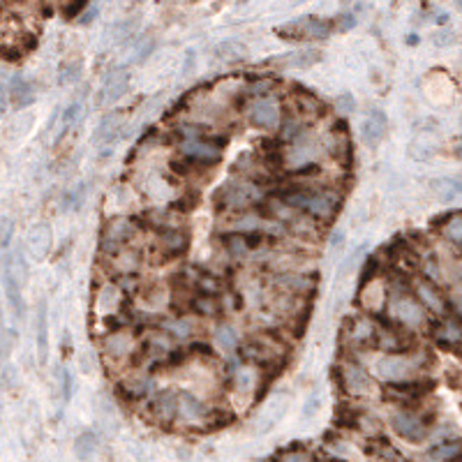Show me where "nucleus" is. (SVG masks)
<instances>
[{
    "instance_id": "42",
    "label": "nucleus",
    "mask_w": 462,
    "mask_h": 462,
    "mask_svg": "<svg viewBox=\"0 0 462 462\" xmlns=\"http://www.w3.org/2000/svg\"><path fill=\"white\" fill-rule=\"evenodd\" d=\"M273 462H315V458H312V453H308L305 449H286L277 453Z\"/></svg>"
},
{
    "instance_id": "57",
    "label": "nucleus",
    "mask_w": 462,
    "mask_h": 462,
    "mask_svg": "<svg viewBox=\"0 0 462 462\" xmlns=\"http://www.w3.org/2000/svg\"><path fill=\"white\" fill-rule=\"evenodd\" d=\"M437 21H440V23H442V26H444V23H446V21H449V17H446V14H440V17H437Z\"/></svg>"
},
{
    "instance_id": "19",
    "label": "nucleus",
    "mask_w": 462,
    "mask_h": 462,
    "mask_svg": "<svg viewBox=\"0 0 462 462\" xmlns=\"http://www.w3.org/2000/svg\"><path fill=\"white\" fill-rule=\"evenodd\" d=\"M155 391V381L148 374H130L127 379L118 381L116 393L125 397V400H141V397L153 395Z\"/></svg>"
},
{
    "instance_id": "56",
    "label": "nucleus",
    "mask_w": 462,
    "mask_h": 462,
    "mask_svg": "<svg viewBox=\"0 0 462 462\" xmlns=\"http://www.w3.org/2000/svg\"><path fill=\"white\" fill-rule=\"evenodd\" d=\"M407 44L416 46V44H418V37H416V35H409V37H407Z\"/></svg>"
},
{
    "instance_id": "26",
    "label": "nucleus",
    "mask_w": 462,
    "mask_h": 462,
    "mask_svg": "<svg viewBox=\"0 0 462 462\" xmlns=\"http://www.w3.org/2000/svg\"><path fill=\"white\" fill-rule=\"evenodd\" d=\"M220 241H222V248H225V252L229 254L231 259H243L245 254L252 252L250 243H248V231L229 229L220 236Z\"/></svg>"
},
{
    "instance_id": "7",
    "label": "nucleus",
    "mask_w": 462,
    "mask_h": 462,
    "mask_svg": "<svg viewBox=\"0 0 462 462\" xmlns=\"http://www.w3.org/2000/svg\"><path fill=\"white\" fill-rule=\"evenodd\" d=\"M338 384L340 391L349 397H361L372 391L370 372L356 361H342L338 365Z\"/></svg>"
},
{
    "instance_id": "44",
    "label": "nucleus",
    "mask_w": 462,
    "mask_h": 462,
    "mask_svg": "<svg viewBox=\"0 0 462 462\" xmlns=\"http://www.w3.org/2000/svg\"><path fill=\"white\" fill-rule=\"evenodd\" d=\"M336 111H338V116H352L354 111H356V98L352 93H342V95H338L336 98Z\"/></svg>"
},
{
    "instance_id": "10",
    "label": "nucleus",
    "mask_w": 462,
    "mask_h": 462,
    "mask_svg": "<svg viewBox=\"0 0 462 462\" xmlns=\"http://www.w3.org/2000/svg\"><path fill=\"white\" fill-rule=\"evenodd\" d=\"M0 280H3V289H5V298L10 303L14 319H21L23 317V293H21V277L14 268V257L12 252H5L0 257Z\"/></svg>"
},
{
    "instance_id": "53",
    "label": "nucleus",
    "mask_w": 462,
    "mask_h": 462,
    "mask_svg": "<svg viewBox=\"0 0 462 462\" xmlns=\"http://www.w3.org/2000/svg\"><path fill=\"white\" fill-rule=\"evenodd\" d=\"M98 14H100V7H88V10L86 12H81V17H79V23H81V26H91V23L98 19Z\"/></svg>"
},
{
    "instance_id": "16",
    "label": "nucleus",
    "mask_w": 462,
    "mask_h": 462,
    "mask_svg": "<svg viewBox=\"0 0 462 462\" xmlns=\"http://www.w3.org/2000/svg\"><path fill=\"white\" fill-rule=\"evenodd\" d=\"M388 130V118L381 109H372L368 118L361 123V141L368 148H377L381 141L386 137Z\"/></svg>"
},
{
    "instance_id": "11",
    "label": "nucleus",
    "mask_w": 462,
    "mask_h": 462,
    "mask_svg": "<svg viewBox=\"0 0 462 462\" xmlns=\"http://www.w3.org/2000/svg\"><path fill=\"white\" fill-rule=\"evenodd\" d=\"M411 291H414V296L418 298L421 305L425 308V312L435 315L437 319L449 315V310H451L449 298L442 293L437 282L428 280V277H416V280H411Z\"/></svg>"
},
{
    "instance_id": "2",
    "label": "nucleus",
    "mask_w": 462,
    "mask_h": 462,
    "mask_svg": "<svg viewBox=\"0 0 462 462\" xmlns=\"http://www.w3.org/2000/svg\"><path fill=\"white\" fill-rule=\"evenodd\" d=\"M433 354L428 352H411L409 354H384L374 363V374L384 384H393V381L414 379V374L421 372L428 363H433Z\"/></svg>"
},
{
    "instance_id": "20",
    "label": "nucleus",
    "mask_w": 462,
    "mask_h": 462,
    "mask_svg": "<svg viewBox=\"0 0 462 462\" xmlns=\"http://www.w3.org/2000/svg\"><path fill=\"white\" fill-rule=\"evenodd\" d=\"M356 298L361 301V308L370 315H381L386 301H388V286L386 282L374 280L368 286H363L361 291H356Z\"/></svg>"
},
{
    "instance_id": "4",
    "label": "nucleus",
    "mask_w": 462,
    "mask_h": 462,
    "mask_svg": "<svg viewBox=\"0 0 462 462\" xmlns=\"http://www.w3.org/2000/svg\"><path fill=\"white\" fill-rule=\"evenodd\" d=\"M342 340L347 347L356 352V349H377V324H374L372 315H349L342 324Z\"/></svg>"
},
{
    "instance_id": "52",
    "label": "nucleus",
    "mask_w": 462,
    "mask_h": 462,
    "mask_svg": "<svg viewBox=\"0 0 462 462\" xmlns=\"http://www.w3.org/2000/svg\"><path fill=\"white\" fill-rule=\"evenodd\" d=\"M79 70H81V65H67V67H62V72H60V84L74 81V79L79 77Z\"/></svg>"
},
{
    "instance_id": "61",
    "label": "nucleus",
    "mask_w": 462,
    "mask_h": 462,
    "mask_svg": "<svg viewBox=\"0 0 462 462\" xmlns=\"http://www.w3.org/2000/svg\"><path fill=\"white\" fill-rule=\"evenodd\" d=\"M460 125H462V118H460Z\"/></svg>"
},
{
    "instance_id": "31",
    "label": "nucleus",
    "mask_w": 462,
    "mask_h": 462,
    "mask_svg": "<svg viewBox=\"0 0 462 462\" xmlns=\"http://www.w3.org/2000/svg\"><path fill=\"white\" fill-rule=\"evenodd\" d=\"M187 310L197 317H218L222 312V303L215 298V296H204V293H194L192 298L187 303Z\"/></svg>"
},
{
    "instance_id": "14",
    "label": "nucleus",
    "mask_w": 462,
    "mask_h": 462,
    "mask_svg": "<svg viewBox=\"0 0 462 462\" xmlns=\"http://www.w3.org/2000/svg\"><path fill=\"white\" fill-rule=\"evenodd\" d=\"M155 236H157V250H160L162 261L180 259L183 254L190 250V231L183 227H171Z\"/></svg>"
},
{
    "instance_id": "50",
    "label": "nucleus",
    "mask_w": 462,
    "mask_h": 462,
    "mask_svg": "<svg viewBox=\"0 0 462 462\" xmlns=\"http://www.w3.org/2000/svg\"><path fill=\"white\" fill-rule=\"evenodd\" d=\"M12 234H14L12 220H3V222H0V248H3V250L10 248Z\"/></svg>"
},
{
    "instance_id": "9",
    "label": "nucleus",
    "mask_w": 462,
    "mask_h": 462,
    "mask_svg": "<svg viewBox=\"0 0 462 462\" xmlns=\"http://www.w3.org/2000/svg\"><path fill=\"white\" fill-rule=\"evenodd\" d=\"M433 388H435V381L430 377L393 381V384H384V397L386 400L400 402V404H414V402H418L421 397H425Z\"/></svg>"
},
{
    "instance_id": "54",
    "label": "nucleus",
    "mask_w": 462,
    "mask_h": 462,
    "mask_svg": "<svg viewBox=\"0 0 462 462\" xmlns=\"http://www.w3.org/2000/svg\"><path fill=\"white\" fill-rule=\"evenodd\" d=\"M194 62H197V53H194V51H187V53H185V65H183V77L192 74Z\"/></svg>"
},
{
    "instance_id": "22",
    "label": "nucleus",
    "mask_w": 462,
    "mask_h": 462,
    "mask_svg": "<svg viewBox=\"0 0 462 462\" xmlns=\"http://www.w3.org/2000/svg\"><path fill=\"white\" fill-rule=\"evenodd\" d=\"M324 146H326V150H329V155L331 157H336L338 162H342V164H349L352 162V157H354V153H352V139H349V132H347V127H336V130H331L329 134H326V139H324Z\"/></svg>"
},
{
    "instance_id": "38",
    "label": "nucleus",
    "mask_w": 462,
    "mask_h": 462,
    "mask_svg": "<svg viewBox=\"0 0 462 462\" xmlns=\"http://www.w3.org/2000/svg\"><path fill=\"white\" fill-rule=\"evenodd\" d=\"M86 199H88V185H86V183H79L77 187H72L65 194L62 206H65V211H81Z\"/></svg>"
},
{
    "instance_id": "41",
    "label": "nucleus",
    "mask_w": 462,
    "mask_h": 462,
    "mask_svg": "<svg viewBox=\"0 0 462 462\" xmlns=\"http://www.w3.org/2000/svg\"><path fill=\"white\" fill-rule=\"evenodd\" d=\"M79 116H81V100H74L72 105L60 114V137L65 134L72 125L79 121Z\"/></svg>"
},
{
    "instance_id": "12",
    "label": "nucleus",
    "mask_w": 462,
    "mask_h": 462,
    "mask_svg": "<svg viewBox=\"0 0 462 462\" xmlns=\"http://www.w3.org/2000/svg\"><path fill=\"white\" fill-rule=\"evenodd\" d=\"M340 206H342V194L338 187H329V185H319L315 190V197L312 202L308 206V215L312 220L322 222H331L336 215L340 213Z\"/></svg>"
},
{
    "instance_id": "45",
    "label": "nucleus",
    "mask_w": 462,
    "mask_h": 462,
    "mask_svg": "<svg viewBox=\"0 0 462 462\" xmlns=\"http://www.w3.org/2000/svg\"><path fill=\"white\" fill-rule=\"evenodd\" d=\"M60 393H62V402H70L72 393H74V374L67 368L60 370Z\"/></svg>"
},
{
    "instance_id": "46",
    "label": "nucleus",
    "mask_w": 462,
    "mask_h": 462,
    "mask_svg": "<svg viewBox=\"0 0 462 462\" xmlns=\"http://www.w3.org/2000/svg\"><path fill=\"white\" fill-rule=\"evenodd\" d=\"M356 23H358L356 14L345 12V14H338L336 21H333V26H336L338 33H349V30H352V28H356Z\"/></svg>"
},
{
    "instance_id": "59",
    "label": "nucleus",
    "mask_w": 462,
    "mask_h": 462,
    "mask_svg": "<svg viewBox=\"0 0 462 462\" xmlns=\"http://www.w3.org/2000/svg\"><path fill=\"white\" fill-rule=\"evenodd\" d=\"M456 157H460V160H462V148H458V150H456Z\"/></svg>"
},
{
    "instance_id": "60",
    "label": "nucleus",
    "mask_w": 462,
    "mask_h": 462,
    "mask_svg": "<svg viewBox=\"0 0 462 462\" xmlns=\"http://www.w3.org/2000/svg\"><path fill=\"white\" fill-rule=\"evenodd\" d=\"M456 5H458V10L462 12V0H456Z\"/></svg>"
},
{
    "instance_id": "29",
    "label": "nucleus",
    "mask_w": 462,
    "mask_h": 462,
    "mask_svg": "<svg viewBox=\"0 0 462 462\" xmlns=\"http://www.w3.org/2000/svg\"><path fill=\"white\" fill-rule=\"evenodd\" d=\"M213 55L222 62H238L248 58V46L238 42V39H222V42L215 44Z\"/></svg>"
},
{
    "instance_id": "33",
    "label": "nucleus",
    "mask_w": 462,
    "mask_h": 462,
    "mask_svg": "<svg viewBox=\"0 0 462 462\" xmlns=\"http://www.w3.org/2000/svg\"><path fill=\"white\" fill-rule=\"evenodd\" d=\"M462 453V440H446L442 444L433 446L428 451V458L435 460V462H449L451 458H456Z\"/></svg>"
},
{
    "instance_id": "51",
    "label": "nucleus",
    "mask_w": 462,
    "mask_h": 462,
    "mask_svg": "<svg viewBox=\"0 0 462 462\" xmlns=\"http://www.w3.org/2000/svg\"><path fill=\"white\" fill-rule=\"evenodd\" d=\"M433 42H435V46H451L453 42H456V35H453L451 30H437V33L433 35Z\"/></svg>"
},
{
    "instance_id": "36",
    "label": "nucleus",
    "mask_w": 462,
    "mask_h": 462,
    "mask_svg": "<svg viewBox=\"0 0 462 462\" xmlns=\"http://www.w3.org/2000/svg\"><path fill=\"white\" fill-rule=\"evenodd\" d=\"M440 231L451 245H458V248H462V211H453L449 222H446Z\"/></svg>"
},
{
    "instance_id": "47",
    "label": "nucleus",
    "mask_w": 462,
    "mask_h": 462,
    "mask_svg": "<svg viewBox=\"0 0 462 462\" xmlns=\"http://www.w3.org/2000/svg\"><path fill=\"white\" fill-rule=\"evenodd\" d=\"M319 407H322V397L317 395V393H312L305 400V404H303V418H305V421L315 418V414L319 411Z\"/></svg>"
},
{
    "instance_id": "55",
    "label": "nucleus",
    "mask_w": 462,
    "mask_h": 462,
    "mask_svg": "<svg viewBox=\"0 0 462 462\" xmlns=\"http://www.w3.org/2000/svg\"><path fill=\"white\" fill-rule=\"evenodd\" d=\"M345 245V231H336L331 238V250H340Z\"/></svg>"
},
{
    "instance_id": "34",
    "label": "nucleus",
    "mask_w": 462,
    "mask_h": 462,
    "mask_svg": "<svg viewBox=\"0 0 462 462\" xmlns=\"http://www.w3.org/2000/svg\"><path fill=\"white\" fill-rule=\"evenodd\" d=\"M379 270H381V261H379V257H365L363 259V264H361V270H358V284H356V291H361L363 286H368L370 282H374L377 280V275H379Z\"/></svg>"
},
{
    "instance_id": "8",
    "label": "nucleus",
    "mask_w": 462,
    "mask_h": 462,
    "mask_svg": "<svg viewBox=\"0 0 462 462\" xmlns=\"http://www.w3.org/2000/svg\"><path fill=\"white\" fill-rule=\"evenodd\" d=\"M391 428L397 437L409 444H421L430 435V421L411 409H400L391 416Z\"/></svg>"
},
{
    "instance_id": "28",
    "label": "nucleus",
    "mask_w": 462,
    "mask_h": 462,
    "mask_svg": "<svg viewBox=\"0 0 462 462\" xmlns=\"http://www.w3.org/2000/svg\"><path fill=\"white\" fill-rule=\"evenodd\" d=\"M123 132H125V125H123L121 118H118L116 114H107V116L100 118L98 127H95V141L114 143L123 137Z\"/></svg>"
},
{
    "instance_id": "39",
    "label": "nucleus",
    "mask_w": 462,
    "mask_h": 462,
    "mask_svg": "<svg viewBox=\"0 0 462 462\" xmlns=\"http://www.w3.org/2000/svg\"><path fill=\"white\" fill-rule=\"evenodd\" d=\"M114 298L118 301L121 298V286L118 284H107L105 289L100 291V296H98V308L102 310V312H116V308H118V303H114Z\"/></svg>"
},
{
    "instance_id": "25",
    "label": "nucleus",
    "mask_w": 462,
    "mask_h": 462,
    "mask_svg": "<svg viewBox=\"0 0 462 462\" xmlns=\"http://www.w3.org/2000/svg\"><path fill=\"white\" fill-rule=\"evenodd\" d=\"M134 354V338L127 336L125 331H114L109 333L107 340H105V356L107 358H116L121 361L125 356H132Z\"/></svg>"
},
{
    "instance_id": "32",
    "label": "nucleus",
    "mask_w": 462,
    "mask_h": 462,
    "mask_svg": "<svg viewBox=\"0 0 462 462\" xmlns=\"http://www.w3.org/2000/svg\"><path fill=\"white\" fill-rule=\"evenodd\" d=\"M98 446H100L98 435L93 430H84L74 440V456L81 462H91L95 453H98Z\"/></svg>"
},
{
    "instance_id": "43",
    "label": "nucleus",
    "mask_w": 462,
    "mask_h": 462,
    "mask_svg": "<svg viewBox=\"0 0 462 462\" xmlns=\"http://www.w3.org/2000/svg\"><path fill=\"white\" fill-rule=\"evenodd\" d=\"M153 51H155V39H153V37H143V39H139V42H134L132 60H134V62L148 60V55H153Z\"/></svg>"
},
{
    "instance_id": "35",
    "label": "nucleus",
    "mask_w": 462,
    "mask_h": 462,
    "mask_svg": "<svg viewBox=\"0 0 462 462\" xmlns=\"http://www.w3.org/2000/svg\"><path fill=\"white\" fill-rule=\"evenodd\" d=\"M433 190L442 192L444 202H449L456 194H462V173H456V176H444L433 180Z\"/></svg>"
},
{
    "instance_id": "5",
    "label": "nucleus",
    "mask_w": 462,
    "mask_h": 462,
    "mask_svg": "<svg viewBox=\"0 0 462 462\" xmlns=\"http://www.w3.org/2000/svg\"><path fill=\"white\" fill-rule=\"evenodd\" d=\"M137 222L134 218H111L105 229H102V238H100V245H102V252L107 257H114L116 252H121L123 248L132 243L134 234H137Z\"/></svg>"
},
{
    "instance_id": "49",
    "label": "nucleus",
    "mask_w": 462,
    "mask_h": 462,
    "mask_svg": "<svg viewBox=\"0 0 462 462\" xmlns=\"http://www.w3.org/2000/svg\"><path fill=\"white\" fill-rule=\"evenodd\" d=\"M187 354H199V356H202V358H213V356H215L213 347L209 345V342H199V340L190 342V349H187Z\"/></svg>"
},
{
    "instance_id": "15",
    "label": "nucleus",
    "mask_w": 462,
    "mask_h": 462,
    "mask_svg": "<svg viewBox=\"0 0 462 462\" xmlns=\"http://www.w3.org/2000/svg\"><path fill=\"white\" fill-rule=\"evenodd\" d=\"M127 91H130V72L125 67H118L114 72H109L107 79H105V86L98 95V105L105 107V105H114V102L123 100Z\"/></svg>"
},
{
    "instance_id": "3",
    "label": "nucleus",
    "mask_w": 462,
    "mask_h": 462,
    "mask_svg": "<svg viewBox=\"0 0 462 462\" xmlns=\"http://www.w3.org/2000/svg\"><path fill=\"white\" fill-rule=\"evenodd\" d=\"M333 21L324 19V17H315V14H308V17L286 21L282 26L275 28V35L280 39H286V42H324L333 35Z\"/></svg>"
},
{
    "instance_id": "18",
    "label": "nucleus",
    "mask_w": 462,
    "mask_h": 462,
    "mask_svg": "<svg viewBox=\"0 0 462 462\" xmlns=\"http://www.w3.org/2000/svg\"><path fill=\"white\" fill-rule=\"evenodd\" d=\"M53 248V234H51V227L39 222V225H33V229L28 231V238H26V252L30 254L33 259L42 261L49 257V252Z\"/></svg>"
},
{
    "instance_id": "40",
    "label": "nucleus",
    "mask_w": 462,
    "mask_h": 462,
    "mask_svg": "<svg viewBox=\"0 0 462 462\" xmlns=\"http://www.w3.org/2000/svg\"><path fill=\"white\" fill-rule=\"evenodd\" d=\"M134 30H137V19L118 21L116 26L111 28V39H114V42H127L130 37H134Z\"/></svg>"
},
{
    "instance_id": "17",
    "label": "nucleus",
    "mask_w": 462,
    "mask_h": 462,
    "mask_svg": "<svg viewBox=\"0 0 462 462\" xmlns=\"http://www.w3.org/2000/svg\"><path fill=\"white\" fill-rule=\"evenodd\" d=\"M178 391H157L150 397V411L160 423H173L178 418Z\"/></svg>"
},
{
    "instance_id": "30",
    "label": "nucleus",
    "mask_w": 462,
    "mask_h": 462,
    "mask_svg": "<svg viewBox=\"0 0 462 462\" xmlns=\"http://www.w3.org/2000/svg\"><path fill=\"white\" fill-rule=\"evenodd\" d=\"M213 338H215V345H218L225 354H236L238 347H241V338H238V331L234 329L231 324L222 322L218 324V329L213 331Z\"/></svg>"
},
{
    "instance_id": "21",
    "label": "nucleus",
    "mask_w": 462,
    "mask_h": 462,
    "mask_svg": "<svg viewBox=\"0 0 462 462\" xmlns=\"http://www.w3.org/2000/svg\"><path fill=\"white\" fill-rule=\"evenodd\" d=\"M35 345H37V358L39 363L46 365L49 361V305L42 298L37 303L35 315Z\"/></svg>"
},
{
    "instance_id": "27",
    "label": "nucleus",
    "mask_w": 462,
    "mask_h": 462,
    "mask_svg": "<svg viewBox=\"0 0 462 462\" xmlns=\"http://www.w3.org/2000/svg\"><path fill=\"white\" fill-rule=\"evenodd\" d=\"M7 95H10L12 105L14 109H26L35 102V86L28 81L26 77H14L12 84H10V91H7Z\"/></svg>"
},
{
    "instance_id": "23",
    "label": "nucleus",
    "mask_w": 462,
    "mask_h": 462,
    "mask_svg": "<svg viewBox=\"0 0 462 462\" xmlns=\"http://www.w3.org/2000/svg\"><path fill=\"white\" fill-rule=\"evenodd\" d=\"M209 407L199 400L194 393L190 391H180L178 395V416L183 421H187V423H206V418H209Z\"/></svg>"
},
{
    "instance_id": "13",
    "label": "nucleus",
    "mask_w": 462,
    "mask_h": 462,
    "mask_svg": "<svg viewBox=\"0 0 462 462\" xmlns=\"http://www.w3.org/2000/svg\"><path fill=\"white\" fill-rule=\"evenodd\" d=\"M430 333H433V340L442 349H449V352H460L462 349V322L456 315L433 319L430 322Z\"/></svg>"
},
{
    "instance_id": "1",
    "label": "nucleus",
    "mask_w": 462,
    "mask_h": 462,
    "mask_svg": "<svg viewBox=\"0 0 462 462\" xmlns=\"http://www.w3.org/2000/svg\"><path fill=\"white\" fill-rule=\"evenodd\" d=\"M264 190H261L259 183H254L250 178L245 180H227L225 185H220V190L213 197V204L218 211H227V213H241V211H250L254 209L261 199H264Z\"/></svg>"
},
{
    "instance_id": "58",
    "label": "nucleus",
    "mask_w": 462,
    "mask_h": 462,
    "mask_svg": "<svg viewBox=\"0 0 462 462\" xmlns=\"http://www.w3.org/2000/svg\"><path fill=\"white\" fill-rule=\"evenodd\" d=\"M449 462H462V453H460V456H456V458H451Z\"/></svg>"
},
{
    "instance_id": "6",
    "label": "nucleus",
    "mask_w": 462,
    "mask_h": 462,
    "mask_svg": "<svg viewBox=\"0 0 462 462\" xmlns=\"http://www.w3.org/2000/svg\"><path fill=\"white\" fill-rule=\"evenodd\" d=\"M282 109L273 98H261V100H252L245 107V118L254 130L261 132H275L280 130L282 125Z\"/></svg>"
},
{
    "instance_id": "37",
    "label": "nucleus",
    "mask_w": 462,
    "mask_h": 462,
    "mask_svg": "<svg viewBox=\"0 0 462 462\" xmlns=\"http://www.w3.org/2000/svg\"><path fill=\"white\" fill-rule=\"evenodd\" d=\"M363 254H365V245H358V248H354L352 252L347 254L345 259L340 261V268H338V273H336V280H345V277H349L356 270V266H361L358 261L363 259Z\"/></svg>"
},
{
    "instance_id": "48",
    "label": "nucleus",
    "mask_w": 462,
    "mask_h": 462,
    "mask_svg": "<svg viewBox=\"0 0 462 462\" xmlns=\"http://www.w3.org/2000/svg\"><path fill=\"white\" fill-rule=\"evenodd\" d=\"M409 155L414 157V160L425 162V160H430V157H433V148L423 146V143H418V141H414L411 146H409Z\"/></svg>"
},
{
    "instance_id": "24",
    "label": "nucleus",
    "mask_w": 462,
    "mask_h": 462,
    "mask_svg": "<svg viewBox=\"0 0 462 462\" xmlns=\"http://www.w3.org/2000/svg\"><path fill=\"white\" fill-rule=\"evenodd\" d=\"M273 60L284 70H308L322 60V51L319 49H298V51H289V53H284V55H280V58H273Z\"/></svg>"
}]
</instances>
